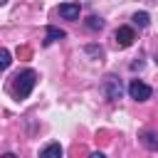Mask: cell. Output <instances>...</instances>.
<instances>
[{
    "label": "cell",
    "mask_w": 158,
    "mask_h": 158,
    "mask_svg": "<svg viewBox=\"0 0 158 158\" xmlns=\"http://www.w3.org/2000/svg\"><path fill=\"white\" fill-rule=\"evenodd\" d=\"M35 84H37V72L35 69H25V72H20L17 77H15V99L17 101H22V99H27L30 94H32V89H35Z\"/></svg>",
    "instance_id": "cell-1"
},
{
    "label": "cell",
    "mask_w": 158,
    "mask_h": 158,
    "mask_svg": "<svg viewBox=\"0 0 158 158\" xmlns=\"http://www.w3.org/2000/svg\"><path fill=\"white\" fill-rule=\"evenodd\" d=\"M121 91H123V86H121V79H118V77L109 74V77L101 81V94H104L109 101H116V99H121Z\"/></svg>",
    "instance_id": "cell-2"
},
{
    "label": "cell",
    "mask_w": 158,
    "mask_h": 158,
    "mask_svg": "<svg viewBox=\"0 0 158 158\" xmlns=\"http://www.w3.org/2000/svg\"><path fill=\"white\" fill-rule=\"evenodd\" d=\"M128 94H131L133 101H146V99H151L153 89H151L148 84H143L141 79H131V84H128Z\"/></svg>",
    "instance_id": "cell-3"
},
{
    "label": "cell",
    "mask_w": 158,
    "mask_h": 158,
    "mask_svg": "<svg viewBox=\"0 0 158 158\" xmlns=\"http://www.w3.org/2000/svg\"><path fill=\"white\" fill-rule=\"evenodd\" d=\"M114 37H116V44H118V47H131V44H133V40H136V35H133V27H128V25L118 27Z\"/></svg>",
    "instance_id": "cell-4"
},
{
    "label": "cell",
    "mask_w": 158,
    "mask_h": 158,
    "mask_svg": "<svg viewBox=\"0 0 158 158\" xmlns=\"http://www.w3.org/2000/svg\"><path fill=\"white\" fill-rule=\"evenodd\" d=\"M79 2H62L59 7H57V12H59V17H64V20H79Z\"/></svg>",
    "instance_id": "cell-5"
},
{
    "label": "cell",
    "mask_w": 158,
    "mask_h": 158,
    "mask_svg": "<svg viewBox=\"0 0 158 158\" xmlns=\"http://www.w3.org/2000/svg\"><path fill=\"white\" fill-rule=\"evenodd\" d=\"M67 37V32L64 30H59V27H47V40H44V44H52V42H57V40H64Z\"/></svg>",
    "instance_id": "cell-6"
},
{
    "label": "cell",
    "mask_w": 158,
    "mask_h": 158,
    "mask_svg": "<svg viewBox=\"0 0 158 158\" xmlns=\"http://www.w3.org/2000/svg\"><path fill=\"white\" fill-rule=\"evenodd\" d=\"M141 143H143L148 151H158V136H156L153 131H146V133L141 136Z\"/></svg>",
    "instance_id": "cell-7"
},
{
    "label": "cell",
    "mask_w": 158,
    "mask_h": 158,
    "mask_svg": "<svg viewBox=\"0 0 158 158\" xmlns=\"http://www.w3.org/2000/svg\"><path fill=\"white\" fill-rule=\"evenodd\" d=\"M40 156H42V158H49V156H57V158H59V156H62V146H59V143H47L44 148H40Z\"/></svg>",
    "instance_id": "cell-8"
},
{
    "label": "cell",
    "mask_w": 158,
    "mask_h": 158,
    "mask_svg": "<svg viewBox=\"0 0 158 158\" xmlns=\"http://www.w3.org/2000/svg\"><path fill=\"white\" fill-rule=\"evenodd\" d=\"M133 25L136 27H148V22H151V15L146 12V10H141V12H133Z\"/></svg>",
    "instance_id": "cell-9"
},
{
    "label": "cell",
    "mask_w": 158,
    "mask_h": 158,
    "mask_svg": "<svg viewBox=\"0 0 158 158\" xmlns=\"http://www.w3.org/2000/svg\"><path fill=\"white\" fill-rule=\"evenodd\" d=\"M10 64H12V57H10V52H7V49H0V72H5Z\"/></svg>",
    "instance_id": "cell-10"
},
{
    "label": "cell",
    "mask_w": 158,
    "mask_h": 158,
    "mask_svg": "<svg viewBox=\"0 0 158 158\" xmlns=\"http://www.w3.org/2000/svg\"><path fill=\"white\" fill-rule=\"evenodd\" d=\"M86 27H89V30H101V27H104V20L96 17V15H91V17L86 20Z\"/></svg>",
    "instance_id": "cell-11"
},
{
    "label": "cell",
    "mask_w": 158,
    "mask_h": 158,
    "mask_svg": "<svg viewBox=\"0 0 158 158\" xmlns=\"http://www.w3.org/2000/svg\"><path fill=\"white\" fill-rule=\"evenodd\" d=\"M84 52H86V54H94V57H104V49H101V47H96V44H86V47H84Z\"/></svg>",
    "instance_id": "cell-12"
},
{
    "label": "cell",
    "mask_w": 158,
    "mask_h": 158,
    "mask_svg": "<svg viewBox=\"0 0 158 158\" xmlns=\"http://www.w3.org/2000/svg\"><path fill=\"white\" fill-rule=\"evenodd\" d=\"M141 67H143V62H141V59H138V62H133V64H131V69H133V72H136V69H141Z\"/></svg>",
    "instance_id": "cell-13"
},
{
    "label": "cell",
    "mask_w": 158,
    "mask_h": 158,
    "mask_svg": "<svg viewBox=\"0 0 158 158\" xmlns=\"http://www.w3.org/2000/svg\"><path fill=\"white\" fill-rule=\"evenodd\" d=\"M156 64H158V52H156Z\"/></svg>",
    "instance_id": "cell-14"
},
{
    "label": "cell",
    "mask_w": 158,
    "mask_h": 158,
    "mask_svg": "<svg viewBox=\"0 0 158 158\" xmlns=\"http://www.w3.org/2000/svg\"><path fill=\"white\" fill-rule=\"evenodd\" d=\"M5 2H7V0H0V5H5Z\"/></svg>",
    "instance_id": "cell-15"
}]
</instances>
